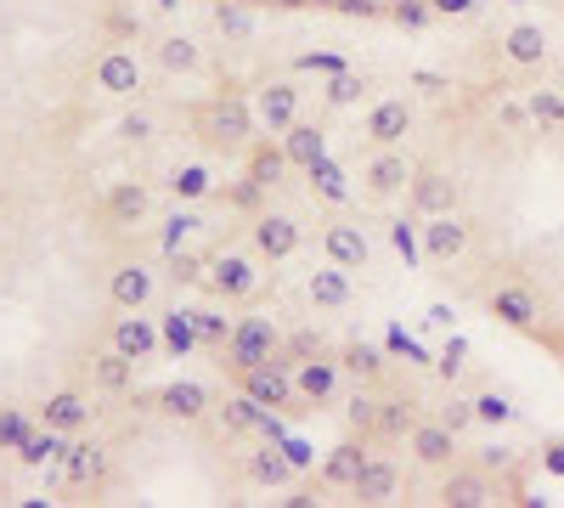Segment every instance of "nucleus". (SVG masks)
<instances>
[{
	"instance_id": "obj_30",
	"label": "nucleus",
	"mask_w": 564,
	"mask_h": 508,
	"mask_svg": "<svg viewBox=\"0 0 564 508\" xmlns=\"http://www.w3.org/2000/svg\"><path fill=\"white\" fill-rule=\"evenodd\" d=\"M294 164H289V153H282V136L271 142V136H254V148L243 153V175H254L260 187L271 193V187H282V175H289Z\"/></svg>"
},
{
	"instance_id": "obj_26",
	"label": "nucleus",
	"mask_w": 564,
	"mask_h": 508,
	"mask_svg": "<svg viewBox=\"0 0 564 508\" xmlns=\"http://www.w3.org/2000/svg\"><path fill=\"white\" fill-rule=\"evenodd\" d=\"M322 255L334 260V266H345V271H367L372 244H367V233H361L356 220H327L322 226Z\"/></svg>"
},
{
	"instance_id": "obj_28",
	"label": "nucleus",
	"mask_w": 564,
	"mask_h": 508,
	"mask_svg": "<svg viewBox=\"0 0 564 508\" xmlns=\"http://www.w3.org/2000/svg\"><path fill=\"white\" fill-rule=\"evenodd\" d=\"M350 497H356V502H372V508L395 502V497H401V469L390 464L384 452H372L367 464H361V475H356V486H350Z\"/></svg>"
},
{
	"instance_id": "obj_15",
	"label": "nucleus",
	"mask_w": 564,
	"mask_h": 508,
	"mask_svg": "<svg viewBox=\"0 0 564 508\" xmlns=\"http://www.w3.org/2000/svg\"><path fill=\"white\" fill-rule=\"evenodd\" d=\"M406 181H412V164H406L401 148H372V153H367V164H361V193H367L372 204L401 198Z\"/></svg>"
},
{
	"instance_id": "obj_12",
	"label": "nucleus",
	"mask_w": 564,
	"mask_h": 508,
	"mask_svg": "<svg viewBox=\"0 0 564 508\" xmlns=\"http://www.w3.org/2000/svg\"><path fill=\"white\" fill-rule=\"evenodd\" d=\"M294 390H300V412H322V407H334L339 390H345V367L339 356L327 350V356H311L294 367Z\"/></svg>"
},
{
	"instance_id": "obj_10",
	"label": "nucleus",
	"mask_w": 564,
	"mask_h": 508,
	"mask_svg": "<svg viewBox=\"0 0 564 508\" xmlns=\"http://www.w3.org/2000/svg\"><path fill=\"white\" fill-rule=\"evenodd\" d=\"M417 419H423L417 390L384 379V385H379V424H372V441H379V446H406V435H412Z\"/></svg>"
},
{
	"instance_id": "obj_27",
	"label": "nucleus",
	"mask_w": 564,
	"mask_h": 508,
	"mask_svg": "<svg viewBox=\"0 0 564 508\" xmlns=\"http://www.w3.org/2000/svg\"><path fill=\"white\" fill-rule=\"evenodd\" d=\"M254 114L271 136H282L294 119H300V85L294 79H265L260 85V97H254Z\"/></svg>"
},
{
	"instance_id": "obj_9",
	"label": "nucleus",
	"mask_w": 564,
	"mask_h": 508,
	"mask_svg": "<svg viewBox=\"0 0 564 508\" xmlns=\"http://www.w3.org/2000/svg\"><path fill=\"white\" fill-rule=\"evenodd\" d=\"M446 508H491V502H502V480L480 464H452L446 475H441V491H435Z\"/></svg>"
},
{
	"instance_id": "obj_25",
	"label": "nucleus",
	"mask_w": 564,
	"mask_h": 508,
	"mask_svg": "<svg viewBox=\"0 0 564 508\" xmlns=\"http://www.w3.org/2000/svg\"><path fill=\"white\" fill-rule=\"evenodd\" d=\"M90 396L85 390H74V385H63V390H52L40 401V424H52V430H63V435H85L90 430Z\"/></svg>"
},
{
	"instance_id": "obj_37",
	"label": "nucleus",
	"mask_w": 564,
	"mask_h": 508,
	"mask_svg": "<svg viewBox=\"0 0 564 508\" xmlns=\"http://www.w3.org/2000/svg\"><path fill=\"white\" fill-rule=\"evenodd\" d=\"M68 441H74V435H63V430H52V424H34V430H29V441L18 446V464H23V469H45V464H63Z\"/></svg>"
},
{
	"instance_id": "obj_14",
	"label": "nucleus",
	"mask_w": 564,
	"mask_h": 508,
	"mask_svg": "<svg viewBox=\"0 0 564 508\" xmlns=\"http://www.w3.org/2000/svg\"><path fill=\"white\" fill-rule=\"evenodd\" d=\"M457 430H446L441 419H430V412H423V419L412 424V435H406V452H412V464L417 469H435V475H446L452 464H457Z\"/></svg>"
},
{
	"instance_id": "obj_4",
	"label": "nucleus",
	"mask_w": 564,
	"mask_h": 508,
	"mask_svg": "<svg viewBox=\"0 0 564 508\" xmlns=\"http://www.w3.org/2000/svg\"><path fill=\"white\" fill-rule=\"evenodd\" d=\"M215 390L209 385H198V379H170V385H159V390H148V396H135V407H148V412H159V419H170V424H204L209 412H215Z\"/></svg>"
},
{
	"instance_id": "obj_53",
	"label": "nucleus",
	"mask_w": 564,
	"mask_h": 508,
	"mask_svg": "<svg viewBox=\"0 0 564 508\" xmlns=\"http://www.w3.org/2000/svg\"><path fill=\"white\" fill-rule=\"evenodd\" d=\"M463 367H468V345H463V339H446V350H441V361H435V374H441L446 385H457Z\"/></svg>"
},
{
	"instance_id": "obj_48",
	"label": "nucleus",
	"mask_w": 564,
	"mask_h": 508,
	"mask_svg": "<svg viewBox=\"0 0 564 508\" xmlns=\"http://www.w3.org/2000/svg\"><path fill=\"white\" fill-rule=\"evenodd\" d=\"M384 18H390V23H401V29H423V23L435 18V7H430V0H390Z\"/></svg>"
},
{
	"instance_id": "obj_22",
	"label": "nucleus",
	"mask_w": 564,
	"mask_h": 508,
	"mask_svg": "<svg viewBox=\"0 0 564 508\" xmlns=\"http://www.w3.org/2000/svg\"><path fill=\"white\" fill-rule=\"evenodd\" d=\"M102 220L108 226H148L153 220V187L148 181H113L102 193Z\"/></svg>"
},
{
	"instance_id": "obj_11",
	"label": "nucleus",
	"mask_w": 564,
	"mask_h": 508,
	"mask_svg": "<svg viewBox=\"0 0 564 508\" xmlns=\"http://www.w3.org/2000/svg\"><path fill=\"white\" fill-rule=\"evenodd\" d=\"M300 244H305V233H300V220L294 215H276V209H260L254 220H249V249L265 260V266H282V260H294L300 255Z\"/></svg>"
},
{
	"instance_id": "obj_36",
	"label": "nucleus",
	"mask_w": 564,
	"mask_h": 508,
	"mask_svg": "<svg viewBox=\"0 0 564 508\" xmlns=\"http://www.w3.org/2000/svg\"><path fill=\"white\" fill-rule=\"evenodd\" d=\"M305 294H311V305H316V311H345V305H350V271L327 260L322 271H311Z\"/></svg>"
},
{
	"instance_id": "obj_5",
	"label": "nucleus",
	"mask_w": 564,
	"mask_h": 508,
	"mask_svg": "<svg viewBox=\"0 0 564 508\" xmlns=\"http://www.w3.org/2000/svg\"><path fill=\"white\" fill-rule=\"evenodd\" d=\"M452 209H463L457 175L441 170L435 159H417V164H412V181H406V215L430 220V215H452Z\"/></svg>"
},
{
	"instance_id": "obj_35",
	"label": "nucleus",
	"mask_w": 564,
	"mask_h": 508,
	"mask_svg": "<svg viewBox=\"0 0 564 508\" xmlns=\"http://www.w3.org/2000/svg\"><path fill=\"white\" fill-rule=\"evenodd\" d=\"M164 193L175 204H204V198H215V175H209V164H170Z\"/></svg>"
},
{
	"instance_id": "obj_31",
	"label": "nucleus",
	"mask_w": 564,
	"mask_h": 508,
	"mask_svg": "<svg viewBox=\"0 0 564 508\" xmlns=\"http://www.w3.org/2000/svg\"><path fill=\"white\" fill-rule=\"evenodd\" d=\"M260 419H265V407H260L249 390H231V396L215 401V424H220L226 435H260Z\"/></svg>"
},
{
	"instance_id": "obj_51",
	"label": "nucleus",
	"mask_w": 564,
	"mask_h": 508,
	"mask_svg": "<svg viewBox=\"0 0 564 508\" xmlns=\"http://www.w3.org/2000/svg\"><path fill=\"white\" fill-rule=\"evenodd\" d=\"M435 419L446 424V430H457V435H468L480 419H475V401H463V396H446V407L435 412Z\"/></svg>"
},
{
	"instance_id": "obj_8",
	"label": "nucleus",
	"mask_w": 564,
	"mask_h": 508,
	"mask_svg": "<svg viewBox=\"0 0 564 508\" xmlns=\"http://www.w3.org/2000/svg\"><path fill=\"white\" fill-rule=\"evenodd\" d=\"M417 238H423V260H430V266H457L468 249H475V220H468L463 209L430 215L417 226Z\"/></svg>"
},
{
	"instance_id": "obj_3",
	"label": "nucleus",
	"mask_w": 564,
	"mask_h": 508,
	"mask_svg": "<svg viewBox=\"0 0 564 508\" xmlns=\"http://www.w3.org/2000/svg\"><path fill=\"white\" fill-rule=\"evenodd\" d=\"M260 255L249 249V255H238V249H215L209 255V271H204V294L209 300H226V305H243V300H254V289H260Z\"/></svg>"
},
{
	"instance_id": "obj_19",
	"label": "nucleus",
	"mask_w": 564,
	"mask_h": 508,
	"mask_svg": "<svg viewBox=\"0 0 564 508\" xmlns=\"http://www.w3.org/2000/svg\"><path fill=\"white\" fill-rule=\"evenodd\" d=\"M497 52H502V63H508V68L536 74V68H547V57H553V40H547V29H542V23H508V29H502V40H497Z\"/></svg>"
},
{
	"instance_id": "obj_34",
	"label": "nucleus",
	"mask_w": 564,
	"mask_h": 508,
	"mask_svg": "<svg viewBox=\"0 0 564 508\" xmlns=\"http://www.w3.org/2000/svg\"><path fill=\"white\" fill-rule=\"evenodd\" d=\"M153 63L164 74H204V45L193 34H164L153 40Z\"/></svg>"
},
{
	"instance_id": "obj_47",
	"label": "nucleus",
	"mask_w": 564,
	"mask_h": 508,
	"mask_svg": "<svg viewBox=\"0 0 564 508\" xmlns=\"http://www.w3.org/2000/svg\"><path fill=\"white\" fill-rule=\"evenodd\" d=\"M34 419H29V407H0V452H18L29 441Z\"/></svg>"
},
{
	"instance_id": "obj_20",
	"label": "nucleus",
	"mask_w": 564,
	"mask_h": 508,
	"mask_svg": "<svg viewBox=\"0 0 564 508\" xmlns=\"http://www.w3.org/2000/svg\"><path fill=\"white\" fill-rule=\"evenodd\" d=\"M243 480L260 486V491H282V486H294L300 480V464H294V452L282 446V441H265L243 457Z\"/></svg>"
},
{
	"instance_id": "obj_32",
	"label": "nucleus",
	"mask_w": 564,
	"mask_h": 508,
	"mask_svg": "<svg viewBox=\"0 0 564 508\" xmlns=\"http://www.w3.org/2000/svg\"><path fill=\"white\" fill-rule=\"evenodd\" d=\"M282 153H289L294 170L316 164V159L327 153V125H322V119H294L289 130H282Z\"/></svg>"
},
{
	"instance_id": "obj_18",
	"label": "nucleus",
	"mask_w": 564,
	"mask_h": 508,
	"mask_svg": "<svg viewBox=\"0 0 564 508\" xmlns=\"http://www.w3.org/2000/svg\"><path fill=\"white\" fill-rule=\"evenodd\" d=\"M412 125H417V114L406 97H379L361 119V136H367V148H401L412 136Z\"/></svg>"
},
{
	"instance_id": "obj_2",
	"label": "nucleus",
	"mask_w": 564,
	"mask_h": 508,
	"mask_svg": "<svg viewBox=\"0 0 564 508\" xmlns=\"http://www.w3.org/2000/svg\"><path fill=\"white\" fill-rule=\"evenodd\" d=\"M282 356V328L271 316H238V328H231V339H226V350H220V374L238 385L249 367H260V361H276Z\"/></svg>"
},
{
	"instance_id": "obj_7",
	"label": "nucleus",
	"mask_w": 564,
	"mask_h": 508,
	"mask_svg": "<svg viewBox=\"0 0 564 508\" xmlns=\"http://www.w3.org/2000/svg\"><path fill=\"white\" fill-rule=\"evenodd\" d=\"M486 316L497 322V328H513V334H542V300L531 283H520V277H508V283L486 289Z\"/></svg>"
},
{
	"instance_id": "obj_58",
	"label": "nucleus",
	"mask_w": 564,
	"mask_h": 508,
	"mask_svg": "<svg viewBox=\"0 0 564 508\" xmlns=\"http://www.w3.org/2000/svg\"><path fill=\"white\" fill-rule=\"evenodd\" d=\"M153 7H159V12H175V7H181V0H153Z\"/></svg>"
},
{
	"instance_id": "obj_54",
	"label": "nucleus",
	"mask_w": 564,
	"mask_h": 508,
	"mask_svg": "<svg viewBox=\"0 0 564 508\" xmlns=\"http://www.w3.org/2000/svg\"><path fill=\"white\" fill-rule=\"evenodd\" d=\"M193 226H198V215H193V209H175V215L164 220V238H159V244H164V255H175V249L186 244V233H193Z\"/></svg>"
},
{
	"instance_id": "obj_57",
	"label": "nucleus",
	"mask_w": 564,
	"mask_h": 508,
	"mask_svg": "<svg viewBox=\"0 0 564 508\" xmlns=\"http://www.w3.org/2000/svg\"><path fill=\"white\" fill-rule=\"evenodd\" d=\"M108 34H113V40H130V34H141V23L119 12V18H108Z\"/></svg>"
},
{
	"instance_id": "obj_56",
	"label": "nucleus",
	"mask_w": 564,
	"mask_h": 508,
	"mask_svg": "<svg viewBox=\"0 0 564 508\" xmlns=\"http://www.w3.org/2000/svg\"><path fill=\"white\" fill-rule=\"evenodd\" d=\"M430 7H435V18H463V12H475L480 0H430Z\"/></svg>"
},
{
	"instance_id": "obj_16",
	"label": "nucleus",
	"mask_w": 564,
	"mask_h": 508,
	"mask_svg": "<svg viewBox=\"0 0 564 508\" xmlns=\"http://www.w3.org/2000/svg\"><path fill=\"white\" fill-rule=\"evenodd\" d=\"M238 390H249L260 407L271 412H300V390H294V367L289 361H260L238 379Z\"/></svg>"
},
{
	"instance_id": "obj_24",
	"label": "nucleus",
	"mask_w": 564,
	"mask_h": 508,
	"mask_svg": "<svg viewBox=\"0 0 564 508\" xmlns=\"http://www.w3.org/2000/svg\"><path fill=\"white\" fill-rule=\"evenodd\" d=\"M367 446H372L367 435H345L339 446H327V457H322V475H316V480H322L327 491H350V486H356V475H361V464L372 457Z\"/></svg>"
},
{
	"instance_id": "obj_49",
	"label": "nucleus",
	"mask_w": 564,
	"mask_h": 508,
	"mask_svg": "<svg viewBox=\"0 0 564 508\" xmlns=\"http://www.w3.org/2000/svg\"><path fill=\"white\" fill-rule=\"evenodd\" d=\"M417 226H423L417 215H412V220H406V215H401V220H390V244H395V255H401V260H417V255H423Z\"/></svg>"
},
{
	"instance_id": "obj_38",
	"label": "nucleus",
	"mask_w": 564,
	"mask_h": 508,
	"mask_svg": "<svg viewBox=\"0 0 564 508\" xmlns=\"http://www.w3.org/2000/svg\"><path fill=\"white\" fill-rule=\"evenodd\" d=\"M305 181H311V198H322V204H345L350 198V175H345V164L334 153H322L316 164H305Z\"/></svg>"
},
{
	"instance_id": "obj_29",
	"label": "nucleus",
	"mask_w": 564,
	"mask_h": 508,
	"mask_svg": "<svg viewBox=\"0 0 564 508\" xmlns=\"http://www.w3.org/2000/svg\"><path fill=\"white\" fill-rule=\"evenodd\" d=\"M334 356H339V367H345V379H356V385H372V390H379V385L390 379L384 350H379V345H367V339H345Z\"/></svg>"
},
{
	"instance_id": "obj_43",
	"label": "nucleus",
	"mask_w": 564,
	"mask_h": 508,
	"mask_svg": "<svg viewBox=\"0 0 564 508\" xmlns=\"http://www.w3.org/2000/svg\"><path fill=\"white\" fill-rule=\"evenodd\" d=\"M209 12H215V29L226 40H254V12L243 0H209Z\"/></svg>"
},
{
	"instance_id": "obj_41",
	"label": "nucleus",
	"mask_w": 564,
	"mask_h": 508,
	"mask_svg": "<svg viewBox=\"0 0 564 508\" xmlns=\"http://www.w3.org/2000/svg\"><path fill=\"white\" fill-rule=\"evenodd\" d=\"M525 108H531V125H536L542 136L564 130V90H553V85H536V90H525Z\"/></svg>"
},
{
	"instance_id": "obj_42",
	"label": "nucleus",
	"mask_w": 564,
	"mask_h": 508,
	"mask_svg": "<svg viewBox=\"0 0 564 508\" xmlns=\"http://www.w3.org/2000/svg\"><path fill=\"white\" fill-rule=\"evenodd\" d=\"M215 198L226 204V209H238L243 220H254L260 209H265V187L254 175H238V181H226V187H215Z\"/></svg>"
},
{
	"instance_id": "obj_52",
	"label": "nucleus",
	"mask_w": 564,
	"mask_h": 508,
	"mask_svg": "<svg viewBox=\"0 0 564 508\" xmlns=\"http://www.w3.org/2000/svg\"><path fill=\"white\" fill-rule=\"evenodd\" d=\"M475 419H480V424H508V419H513V407H508V396L480 390V396H475Z\"/></svg>"
},
{
	"instance_id": "obj_40",
	"label": "nucleus",
	"mask_w": 564,
	"mask_h": 508,
	"mask_svg": "<svg viewBox=\"0 0 564 508\" xmlns=\"http://www.w3.org/2000/svg\"><path fill=\"white\" fill-rule=\"evenodd\" d=\"M327 350H334V339H327L322 328H311V322H305V328H289V334H282V356H276V361L300 367V361H311V356H327Z\"/></svg>"
},
{
	"instance_id": "obj_45",
	"label": "nucleus",
	"mask_w": 564,
	"mask_h": 508,
	"mask_svg": "<svg viewBox=\"0 0 564 508\" xmlns=\"http://www.w3.org/2000/svg\"><path fill=\"white\" fill-rule=\"evenodd\" d=\"M372 90V79L367 74H356V68H339V74H327V108H356L361 97Z\"/></svg>"
},
{
	"instance_id": "obj_44",
	"label": "nucleus",
	"mask_w": 564,
	"mask_h": 508,
	"mask_svg": "<svg viewBox=\"0 0 564 508\" xmlns=\"http://www.w3.org/2000/svg\"><path fill=\"white\" fill-rule=\"evenodd\" d=\"M345 424H350V435H367L372 441V424H379V390L356 385V396L345 401Z\"/></svg>"
},
{
	"instance_id": "obj_46",
	"label": "nucleus",
	"mask_w": 564,
	"mask_h": 508,
	"mask_svg": "<svg viewBox=\"0 0 564 508\" xmlns=\"http://www.w3.org/2000/svg\"><path fill=\"white\" fill-rule=\"evenodd\" d=\"M170 260V283L175 289H204V271H209V255H164Z\"/></svg>"
},
{
	"instance_id": "obj_1",
	"label": "nucleus",
	"mask_w": 564,
	"mask_h": 508,
	"mask_svg": "<svg viewBox=\"0 0 564 508\" xmlns=\"http://www.w3.org/2000/svg\"><path fill=\"white\" fill-rule=\"evenodd\" d=\"M186 125H193V142L204 153H215V159H243L254 148V136H260V114L238 97V90H226V97L193 108Z\"/></svg>"
},
{
	"instance_id": "obj_23",
	"label": "nucleus",
	"mask_w": 564,
	"mask_h": 508,
	"mask_svg": "<svg viewBox=\"0 0 564 508\" xmlns=\"http://www.w3.org/2000/svg\"><path fill=\"white\" fill-rule=\"evenodd\" d=\"M79 367H85L90 390H102V396H130V390H135V367H141V361H130L124 350H113V345H108V350H90Z\"/></svg>"
},
{
	"instance_id": "obj_50",
	"label": "nucleus",
	"mask_w": 564,
	"mask_h": 508,
	"mask_svg": "<svg viewBox=\"0 0 564 508\" xmlns=\"http://www.w3.org/2000/svg\"><path fill=\"white\" fill-rule=\"evenodd\" d=\"M153 130H159V125H153L148 108H130V114L119 119V136H124L130 148H148V142H153Z\"/></svg>"
},
{
	"instance_id": "obj_6",
	"label": "nucleus",
	"mask_w": 564,
	"mask_h": 508,
	"mask_svg": "<svg viewBox=\"0 0 564 508\" xmlns=\"http://www.w3.org/2000/svg\"><path fill=\"white\" fill-rule=\"evenodd\" d=\"M108 480H113V446L108 441H97V435H74L68 441V452H63V486L68 491H90V497H102L108 491Z\"/></svg>"
},
{
	"instance_id": "obj_55",
	"label": "nucleus",
	"mask_w": 564,
	"mask_h": 508,
	"mask_svg": "<svg viewBox=\"0 0 564 508\" xmlns=\"http://www.w3.org/2000/svg\"><path fill=\"white\" fill-rule=\"evenodd\" d=\"M497 125H502L508 136H525V130H531V108H525V102H502V108H497Z\"/></svg>"
},
{
	"instance_id": "obj_17",
	"label": "nucleus",
	"mask_w": 564,
	"mask_h": 508,
	"mask_svg": "<svg viewBox=\"0 0 564 508\" xmlns=\"http://www.w3.org/2000/svg\"><path fill=\"white\" fill-rule=\"evenodd\" d=\"M90 85L102 90V97H113V102H130V97H141L148 90V74H141V57L135 52H102L97 57V68H90Z\"/></svg>"
},
{
	"instance_id": "obj_13",
	"label": "nucleus",
	"mask_w": 564,
	"mask_h": 508,
	"mask_svg": "<svg viewBox=\"0 0 564 508\" xmlns=\"http://www.w3.org/2000/svg\"><path fill=\"white\" fill-rule=\"evenodd\" d=\"M108 345L124 350L130 361H153L164 350V334H159V316L148 311H119L113 305V322H108Z\"/></svg>"
},
{
	"instance_id": "obj_39",
	"label": "nucleus",
	"mask_w": 564,
	"mask_h": 508,
	"mask_svg": "<svg viewBox=\"0 0 564 508\" xmlns=\"http://www.w3.org/2000/svg\"><path fill=\"white\" fill-rule=\"evenodd\" d=\"M193 316H198V339H204V350L220 356L226 339H231V328H238V322L226 316V300H215V305H193Z\"/></svg>"
},
{
	"instance_id": "obj_59",
	"label": "nucleus",
	"mask_w": 564,
	"mask_h": 508,
	"mask_svg": "<svg viewBox=\"0 0 564 508\" xmlns=\"http://www.w3.org/2000/svg\"><path fill=\"white\" fill-rule=\"evenodd\" d=\"M502 7H525V0H502Z\"/></svg>"
},
{
	"instance_id": "obj_33",
	"label": "nucleus",
	"mask_w": 564,
	"mask_h": 508,
	"mask_svg": "<svg viewBox=\"0 0 564 508\" xmlns=\"http://www.w3.org/2000/svg\"><path fill=\"white\" fill-rule=\"evenodd\" d=\"M159 334H164V356H193V350H204V339H198V316H193V305H170L164 316H159Z\"/></svg>"
},
{
	"instance_id": "obj_21",
	"label": "nucleus",
	"mask_w": 564,
	"mask_h": 508,
	"mask_svg": "<svg viewBox=\"0 0 564 508\" xmlns=\"http://www.w3.org/2000/svg\"><path fill=\"white\" fill-rule=\"evenodd\" d=\"M153 294H159L153 266H141V260H119V266L108 271V305H119V311H148V305H153Z\"/></svg>"
}]
</instances>
